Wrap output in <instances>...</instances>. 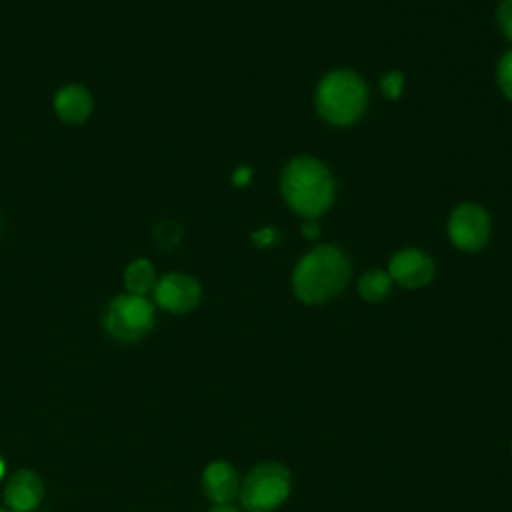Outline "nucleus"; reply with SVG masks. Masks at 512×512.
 I'll return each instance as SVG.
<instances>
[{
	"mask_svg": "<svg viewBox=\"0 0 512 512\" xmlns=\"http://www.w3.org/2000/svg\"><path fill=\"white\" fill-rule=\"evenodd\" d=\"M350 260L342 248L320 244L296 262L290 278L292 294L306 306H320L336 298L350 280Z\"/></svg>",
	"mask_w": 512,
	"mask_h": 512,
	"instance_id": "f257e3e1",
	"label": "nucleus"
},
{
	"mask_svg": "<svg viewBox=\"0 0 512 512\" xmlns=\"http://www.w3.org/2000/svg\"><path fill=\"white\" fill-rule=\"evenodd\" d=\"M284 202L302 218H320L334 202L336 182L328 166L314 156L292 158L280 176Z\"/></svg>",
	"mask_w": 512,
	"mask_h": 512,
	"instance_id": "f03ea898",
	"label": "nucleus"
},
{
	"mask_svg": "<svg viewBox=\"0 0 512 512\" xmlns=\"http://www.w3.org/2000/svg\"><path fill=\"white\" fill-rule=\"evenodd\" d=\"M316 112L330 126L356 124L368 106V86L364 78L350 68H336L326 72L314 94Z\"/></svg>",
	"mask_w": 512,
	"mask_h": 512,
	"instance_id": "7ed1b4c3",
	"label": "nucleus"
},
{
	"mask_svg": "<svg viewBox=\"0 0 512 512\" xmlns=\"http://www.w3.org/2000/svg\"><path fill=\"white\" fill-rule=\"evenodd\" d=\"M292 492V472L286 464L266 460L256 464L240 482V504L246 512H274Z\"/></svg>",
	"mask_w": 512,
	"mask_h": 512,
	"instance_id": "20e7f679",
	"label": "nucleus"
},
{
	"mask_svg": "<svg viewBox=\"0 0 512 512\" xmlns=\"http://www.w3.org/2000/svg\"><path fill=\"white\" fill-rule=\"evenodd\" d=\"M154 316V304L146 296L122 292L108 302L104 310V328L114 340L134 344L152 330Z\"/></svg>",
	"mask_w": 512,
	"mask_h": 512,
	"instance_id": "39448f33",
	"label": "nucleus"
},
{
	"mask_svg": "<svg viewBox=\"0 0 512 512\" xmlns=\"http://www.w3.org/2000/svg\"><path fill=\"white\" fill-rule=\"evenodd\" d=\"M446 232L450 244L460 252H478L482 250L492 232L490 214L476 202L458 204L446 222Z\"/></svg>",
	"mask_w": 512,
	"mask_h": 512,
	"instance_id": "423d86ee",
	"label": "nucleus"
},
{
	"mask_svg": "<svg viewBox=\"0 0 512 512\" xmlns=\"http://www.w3.org/2000/svg\"><path fill=\"white\" fill-rule=\"evenodd\" d=\"M154 304L170 314H188L202 300L200 282L186 272H168L156 280Z\"/></svg>",
	"mask_w": 512,
	"mask_h": 512,
	"instance_id": "0eeeda50",
	"label": "nucleus"
},
{
	"mask_svg": "<svg viewBox=\"0 0 512 512\" xmlns=\"http://www.w3.org/2000/svg\"><path fill=\"white\" fill-rule=\"evenodd\" d=\"M386 272L390 274L392 282H396L402 288L418 290L428 286L434 280L436 266L430 254L416 246H406L396 250L390 260Z\"/></svg>",
	"mask_w": 512,
	"mask_h": 512,
	"instance_id": "6e6552de",
	"label": "nucleus"
},
{
	"mask_svg": "<svg viewBox=\"0 0 512 512\" xmlns=\"http://www.w3.org/2000/svg\"><path fill=\"white\" fill-rule=\"evenodd\" d=\"M240 474L228 460H212L200 476L204 496L212 504H230L240 492Z\"/></svg>",
	"mask_w": 512,
	"mask_h": 512,
	"instance_id": "1a4fd4ad",
	"label": "nucleus"
},
{
	"mask_svg": "<svg viewBox=\"0 0 512 512\" xmlns=\"http://www.w3.org/2000/svg\"><path fill=\"white\" fill-rule=\"evenodd\" d=\"M44 498L42 478L28 468L10 476L4 486V502L10 512H32Z\"/></svg>",
	"mask_w": 512,
	"mask_h": 512,
	"instance_id": "9d476101",
	"label": "nucleus"
},
{
	"mask_svg": "<svg viewBox=\"0 0 512 512\" xmlns=\"http://www.w3.org/2000/svg\"><path fill=\"white\" fill-rule=\"evenodd\" d=\"M56 116L64 124H84L94 112V98L82 84H64L56 90L52 100Z\"/></svg>",
	"mask_w": 512,
	"mask_h": 512,
	"instance_id": "9b49d317",
	"label": "nucleus"
},
{
	"mask_svg": "<svg viewBox=\"0 0 512 512\" xmlns=\"http://www.w3.org/2000/svg\"><path fill=\"white\" fill-rule=\"evenodd\" d=\"M156 268L148 258H134L126 264L124 274H122V282L126 292L130 294H138V296H146L148 292L154 290L156 286Z\"/></svg>",
	"mask_w": 512,
	"mask_h": 512,
	"instance_id": "f8f14e48",
	"label": "nucleus"
},
{
	"mask_svg": "<svg viewBox=\"0 0 512 512\" xmlns=\"http://www.w3.org/2000/svg\"><path fill=\"white\" fill-rule=\"evenodd\" d=\"M392 284L394 282L386 270L372 268L360 276L356 288H358V294L362 300H366L370 304H378L390 296Z\"/></svg>",
	"mask_w": 512,
	"mask_h": 512,
	"instance_id": "ddd939ff",
	"label": "nucleus"
},
{
	"mask_svg": "<svg viewBox=\"0 0 512 512\" xmlns=\"http://www.w3.org/2000/svg\"><path fill=\"white\" fill-rule=\"evenodd\" d=\"M154 240L162 250H174L182 240V228L172 220H162L154 230Z\"/></svg>",
	"mask_w": 512,
	"mask_h": 512,
	"instance_id": "4468645a",
	"label": "nucleus"
},
{
	"mask_svg": "<svg viewBox=\"0 0 512 512\" xmlns=\"http://www.w3.org/2000/svg\"><path fill=\"white\" fill-rule=\"evenodd\" d=\"M404 84H406V78L400 70H388L382 78H380V94L390 100V102H396L402 98L404 94Z\"/></svg>",
	"mask_w": 512,
	"mask_h": 512,
	"instance_id": "2eb2a0df",
	"label": "nucleus"
},
{
	"mask_svg": "<svg viewBox=\"0 0 512 512\" xmlns=\"http://www.w3.org/2000/svg\"><path fill=\"white\" fill-rule=\"evenodd\" d=\"M496 82L502 96L512 102V48L506 50L496 64Z\"/></svg>",
	"mask_w": 512,
	"mask_h": 512,
	"instance_id": "dca6fc26",
	"label": "nucleus"
},
{
	"mask_svg": "<svg viewBox=\"0 0 512 512\" xmlns=\"http://www.w3.org/2000/svg\"><path fill=\"white\" fill-rule=\"evenodd\" d=\"M496 22L500 32L512 42V0H500L496 8Z\"/></svg>",
	"mask_w": 512,
	"mask_h": 512,
	"instance_id": "f3484780",
	"label": "nucleus"
},
{
	"mask_svg": "<svg viewBox=\"0 0 512 512\" xmlns=\"http://www.w3.org/2000/svg\"><path fill=\"white\" fill-rule=\"evenodd\" d=\"M280 240V232L274 226H262L252 232V244L260 250L272 248Z\"/></svg>",
	"mask_w": 512,
	"mask_h": 512,
	"instance_id": "a211bd4d",
	"label": "nucleus"
},
{
	"mask_svg": "<svg viewBox=\"0 0 512 512\" xmlns=\"http://www.w3.org/2000/svg\"><path fill=\"white\" fill-rule=\"evenodd\" d=\"M252 178H254V172H252V168L246 166V164L236 166V170L232 172V184L238 186V188L248 186V184L252 182Z\"/></svg>",
	"mask_w": 512,
	"mask_h": 512,
	"instance_id": "6ab92c4d",
	"label": "nucleus"
},
{
	"mask_svg": "<svg viewBox=\"0 0 512 512\" xmlns=\"http://www.w3.org/2000/svg\"><path fill=\"white\" fill-rule=\"evenodd\" d=\"M300 232L304 238L308 240H314L320 236V224H318V218H302V224H300Z\"/></svg>",
	"mask_w": 512,
	"mask_h": 512,
	"instance_id": "aec40b11",
	"label": "nucleus"
},
{
	"mask_svg": "<svg viewBox=\"0 0 512 512\" xmlns=\"http://www.w3.org/2000/svg\"><path fill=\"white\" fill-rule=\"evenodd\" d=\"M208 512H240V510L232 504H212V508Z\"/></svg>",
	"mask_w": 512,
	"mask_h": 512,
	"instance_id": "412c9836",
	"label": "nucleus"
},
{
	"mask_svg": "<svg viewBox=\"0 0 512 512\" xmlns=\"http://www.w3.org/2000/svg\"><path fill=\"white\" fill-rule=\"evenodd\" d=\"M2 474H4V460L0 458V478H2Z\"/></svg>",
	"mask_w": 512,
	"mask_h": 512,
	"instance_id": "4be33fe9",
	"label": "nucleus"
},
{
	"mask_svg": "<svg viewBox=\"0 0 512 512\" xmlns=\"http://www.w3.org/2000/svg\"><path fill=\"white\" fill-rule=\"evenodd\" d=\"M0 512H10V510H6V508H0Z\"/></svg>",
	"mask_w": 512,
	"mask_h": 512,
	"instance_id": "5701e85b",
	"label": "nucleus"
},
{
	"mask_svg": "<svg viewBox=\"0 0 512 512\" xmlns=\"http://www.w3.org/2000/svg\"><path fill=\"white\" fill-rule=\"evenodd\" d=\"M510 452H512V442H510Z\"/></svg>",
	"mask_w": 512,
	"mask_h": 512,
	"instance_id": "b1692460",
	"label": "nucleus"
},
{
	"mask_svg": "<svg viewBox=\"0 0 512 512\" xmlns=\"http://www.w3.org/2000/svg\"><path fill=\"white\" fill-rule=\"evenodd\" d=\"M0 226H2V220H0Z\"/></svg>",
	"mask_w": 512,
	"mask_h": 512,
	"instance_id": "393cba45",
	"label": "nucleus"
}]
</instances>
